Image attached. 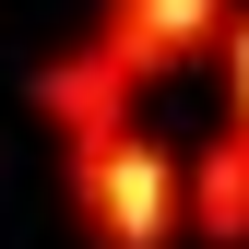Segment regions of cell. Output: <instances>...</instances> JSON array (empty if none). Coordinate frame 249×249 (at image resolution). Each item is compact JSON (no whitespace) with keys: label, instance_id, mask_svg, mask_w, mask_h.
Masks as SVG:
<instances>
[{"label":"cell","instance_id":"cell-1","mask_svg":"<svg viewBox=\"0 0 249 249\" xmlns=\"http://www.w3.org/2000/svg\"><path fill=\"white\" fill-rule=\"evenodd\" d=\"M59 190H71V226L95 249H178V154L142 131H107L95 154H59Z\"/></svg>","mask_w":249,"mask_h":249},{"label":"cell","instance_id":"cell-2","mask_svg":"<svg viewBox=\"0 0 249 249\" xmlns=\"http://www.w3.org/2000/svg\"><path fill=\"white\" fill-rule=\"evenodd\" d=\"M213 36H226V0H107V12H95V48H107L131 83L213 59Z\"/></svg>","mask_w":249,"mask_h":249},{"label":"cell","instance_id":"cell-3","mask_svg":"<svg viewBox=\"0 0 249 249\" xmlns=\"http://www.w3.org/2000/svg\"><path fill=\"white\" fill-rule=\"evenodd\" d=\"M131 95L142 83L119 71V59L83 36V48H59L48 71H36V107H48V131H59V154H95L107 131H131Z\"/></svg>","mask_w":249,"mask_h":249},{"label":"cell","instance_id":"cell-4","mask_svg":"<svg viewBox=\"0 0 249 249\" xmlns=\"http://www.w3.org/2000/svg\"><path fill=\"white\" fill-rule=\"evenodd\" d=\"M178 237L202 249H249V131L226 119L190 166H178Z\"/></svg>","mask_w":249,"mask_h":249},{"label":"cell","instance_id":"cell-5","mask_svg":"<svg viewBox=\"0 0 249 249\" xmlns=\"http://www.w3.org/2000/svg\"><path fill=\"white\" fill-rule=\"evenodd\" d=\"M213 48H226V119L249 131V12H226V36H213Z\"/></svg>","mask_w":249,"mask_h":249}]
</instances>
